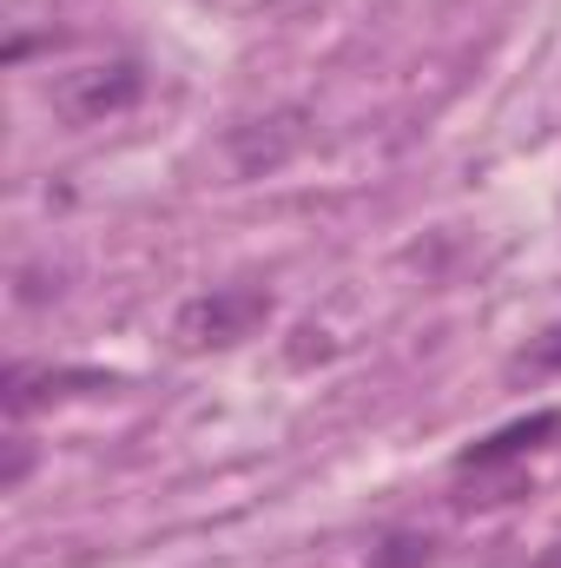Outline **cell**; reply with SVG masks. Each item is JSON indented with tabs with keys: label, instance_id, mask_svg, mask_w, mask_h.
Instances as JSON below:
<instances>
[{
	"label": "cell",
	"instance_id": "6da1fadb",
	"mask_svg": "<svg viewBox=\"0 0 561 568\" xmlns=\"http://www.w3.org/2000/svg\"><path fill=\"white\" fill-rule=\"evenodd\" d=\"M265 324H272V291L265 284H212V291H198L172 311V344L185 357H205V351H232V344L258 337Z\"/></svg>",
	"mask_w": 561,
	"mask_h": 568
},
{
	"label": "cell",
	"instance_id": "7a4b0ae2",
	"mask_svg": "<svg viewBox=\"0 0 561 568\" xmlns=\"http://www.w3.org/2000/svg\"><path fill=\"white\" fill-rule=\"evenodd\" d=\"M47 100H53V113H60L67 126H100V120H113V113H126V106L145 100V67L140 60L73 67V73H60V80L47 87Z\"/></svg>",
	"mask_w": 561,
	"mask_h": 568
},
{
	"label": "cell",
	"instance_id": "3957f363",
	"mask_svg": "<svg viewBox=\"0 0 561 568\" xmlns=\"http://www.w3.org/2000/svg\"><path fill=\"white\" fill-rule=\"evenodd\" d=\"M93 390H120V377H106V371H67V364H27V357L0 371V404H7L13 424L33 417L53 397H93Z\"/></svg>",
	"mask_w": 561,
	"mask_h": 568
},
{
	"label": "cell",
	"instance_id": "277c9868",
	"mask_svg": "<svg viewBox=\"0 0 561 568\" xmlns=\"http://www.w3.org/2000/svg\"><path fill=\"white\" fill-rule=\"evenodd\" d=\"M304 145V106H278V113H265V120H245V126H232V172L238 179H265V172H278L284 159Z\"/></svg>",
	"mask_w": 561,
	"mask_h": 568
},
{
	"label": "cell",
	"instance_id": "5b68a950",
	"mask_svg": "<svg viewBox=\"0 0 561 568\" xmlns=\"http://www.w3.org/2000/svg\"><path fill=\"white\" fill-rule=\"evenodd\" d=\"M555 436H561V410H529V417H516V424L489 429L482 443L456 449V476H489V469H509V463H522V456L549 449Z\"/></svg>",
	"mask_w": 561,
	"mask_h": 568
},
{
	"label": "cell",
	"instance_id": "8992f818",
	"mask_svg": "<svg viewBox=\"0 0 561 568\" xmlns=\"http://www.w3.org/2000/svg\"><path fill=\"white\" fill-rule=\"evenodd\" d=\"M436 562V542L422 529H384L377 549H370V568H429Z\"/></svg>",
	"mask_w": 561,
	"mask_h": 568
},
{
	"label": "cell",
	"instance_id": "52a82bcc",
	"mask_svg": "<svg viewBox=\"0 0 561 568\" xmlns=\"http://www.w3.org/2000/svg\"><path fill=\"white\" fill-rule=\"evenodd\" d=\"M555 371H561V324H549L542 337H529V344L509 357V384H522V377L536 384V377H555Z\"/></svg>",
	"mask_w": 561,
	"mask_h": 568
},
{
	"label": "cell",
	"instance_id": "ba28073f",
	"mask_svg": "<svg viewBox=\"0 0 561 568\" xmlns=\"http://www.w3.org/2000/svg\"><path fill=\"white\" fill-rule=\"evenodd\" d=\"M33 456H40V449H33V436H27V429H13V436H7V456H0V496H13V489L33 476Z\"/></svg>",
	"mask_w": 561,
	"mask_h": 568
},
{
	"label": "cell",
	"instance_id": "9c48e42d",
	"mask_svg": "<svg viewBox=\"0 0 561 568\" xmlns=\"http://www.w3.org/2000/svg\"><path fill=\"white\" fill-rule=\"evenodd\" d=\"M337 344H330V331H317V324H304L297 331V344H290V364H310V357H330Z\"/></svg>",
	"mask_w": 561,
	"mask_h": 568
},
{
	"label": "cell",
	"instance_id": "30bf717a",
	"mask_svg": "<svg viewBox=\"0 0 561 568\" xmlns=\"http://www.w3.org/2000/svg\"><path fill=\"white\" fill-rule=\"evenodd\" d=\"M536 568H561V542H555V549H549V556H542Z\"/></svg>",
	"mask_w": 561,
	"mask_h": 568
}]
</instances>
